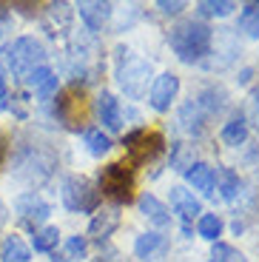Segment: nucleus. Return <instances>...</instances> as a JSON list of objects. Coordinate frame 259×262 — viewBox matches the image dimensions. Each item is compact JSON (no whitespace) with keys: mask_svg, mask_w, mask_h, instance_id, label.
Here are the masks:
<instances>
[{"mask_svg":"<svg viewBox=\"0 0 259 262\" xmlns=\"http://www.w3.org/2000/svg\"><path fill=\"white\" fill-rule=\"evenodd\" d=\"M194 165V145H174V154H171V168L174 171H188Z\"/></svg>","mask_w":259,"mask_h":262,"instance_id":"obj_30","label":"nucleus"},{"mask_svg":"<svg viewBox=\"0 0 259 262\" xmlns=\"http://www.w3.org/2000/svg\"><path fill=\"white\" fill-rule=\"evenodd\" d=\"M194 103L205 117H214V114H220L222 108H225V92H222V89H205Z\"/></svg>","mask_w":259,"mask_h":262,"instance_id":"obj_19","label":"nucleus"},{"mask_svg":"<svg viewBox=\"0 0 259 262\" xmlns=\"http://www.w3.org/2000/svg\"><path fill=\"white\" fill-rule=\"evenodd\" d=\"M85 248H89V243H85V236H69L63 243V248H60V254H52L54 259L52 262H80L85 256Z\"/></svg>","mask_w":259,"mask_h":262,"instance_id":"obj_20","label":"nucleus"},{"mask_svg":"<svg viewBox=\"0 0 259 262\" xmlns=\"http://www.w3.org/2000/svg\"><path fill=\"white\" fill-rule=\"evenodd\" d=\"M83 140L89 145V154H94V157H103L111 151V140L109 134H103V128H85Z\"/></svg>","mask_w":259,"mask_h":262,"instance_id":"obj_25","label":"nucleus"},{"mask_svg":"<svg viewBox=\"0 0 259 262\" xmlns=\"http://www.w3.org/2000/svg\"><path fill=\"white\" fill-rule=\"evenodd\" d=\"M217 183H220L222 200H233V196L240 194V174H236L233 168H220V174H217Z\"/></svg>","mask_w":259,"mask_h":262,"instance_id":"obj_27","label":"nucleus"},{"mask_svg":"<svg viewBox=\"0 0 259 262\" xmlns=\"http://www.w3.org/2000/svg\"><path fill=\"white\" fill-rule=\"evenodd\" d=\"M171 208H174L185 223H191L194 216H202L200 200H197L188 188H182V185H174V188H171Z\"/></svg>","mask_w":259,"mask_h":262,"instance_id":"obj_13","label":"nucleus"},{"mask_svg":"<svg viewBox=\"0 0 259 262\" xmlns=\"http://www.w3.org/2000/svg\"><path fill=\"white\" fill-rule=\"evenodd\" d=\"M248 140V120L242 117V114H236V117H231L225 123V128H222V143L225 145H242Z\"/></svg>","mask_w":259,"mask_h":262,"instance_id":"obj_22","label":"nucleus"},{"mask_svg":"<svg viewBox=\"0 0 259 262\" xmlns=\"http://www.w3.org/2000/svg\"><path fill=\"white\" fill-rule=\"evenodd\" d=\"M0 259L3 262H29L32 259V251H29V245L20 236L12 234L0 243Z\"/></svg>","mask_w":259,"mask_h":262,"instance_id":"obj_18","label":"nucleus"},{"mask_svg":"<svg viewBox=\"0 0 259 262\" xmlns=\"http://www.w3.org/2000/svg\"><path fill=\"white\" fill-rule=\"evenodd\" d=\"M100 191L114 203H128L134 194V171L123 163H111L100 171Z\"/></svg>","mask_w":259,"mask_h":262,"instance_id":"obj_4","label":"nucleus"},{"mask_svg":"<svg viewBox=\"0 0 259 262\" xmlns=\"http://www.w3.org/2000/svg\"><path fill=\"white\" fill-rule=\"evenodd\" d=\"M91 262H105V259H103V256H100V259H91Z\"/></svg>","mask_w":259,"mask_h":262,"instance_id":"obj_36","label":"nucleus"},{"mask_svg":"<svg viewBox=\"0 0 259 262\" xmlns=\"http://www.w3.org/2000/svg\"><path fill=\"white\" fill-rule=\"evenodd\" d=\"M197 9H200L202 17H228L236 9V3L233 0H202Z\"/></svg>","mask_w":259,"mask_h":262,"instance_id":"obj_28","label":"nucleus"},{"mask_svg":"<svg viewBox=\"0 0 259 262\" xmlns=\"http://www.w3.org/2000/svg\"><path fill=\"white\" fill-rule=\"evenodd\" d=\"M6 220H9V211H6V205H3V200H0V228L6 225Z\"/></svg>","mask_w":259,"mask_h":262,"instance_id":"obj_34","label":"nucleus"},{"mask_svg":"<svg viewBox=\"0 0 259 262\" xmlns=\"http://www.w3.org/2000/svg\"><path fill=\"white\" fill-rule=\"evenodd\" d=\"M52 171H54V157L49 154V151H43V148L29 151L26 157L17 163V174L23 180H29V183H43Z\"/></svg>","mask_w":259,"mask_h":262,"instance_id":"obj_9","label":"nucleus"},{"mask_svg":"<svg viewBox=\"0 0 259 262\" xmlns=\"http://www.w3.org/2000/svg\"><path fill=\"white\" fill-rule=\"evenodd\" d=\"M140 214H143L151 225H157V228H168V225H171L168 205L160 203L154 194H143V196H140Z\"/></svg>","mask_w":259,"mask_h":262,"instance_id":"obj_15","label":"nucleus"},{"mask_svg":"<svg viewBox=\"0 0 259 262\" xmlns=\"http://www.w3.org/2000/svg\"><path fill=\"white\" fill-rule=\"evenodd\" d=\"M14 211L20 214V220L26 225H40L49 220V214H52V208H49V203H46L40 194H34V191H29V194H20L17 203H14Z\"/></svg>","mask_w":259,"mask_h":262,"instance_id":"obj_10","label":"nucleus"},{"mask_svg":"<svg viewBox=\"0 0 259 262\" xmlns=\"http://www.w3.org/2000/svg\"><path fill=\"white\" fill-rule=\"evenodd\" d=\"M120 66H117V83L125 92L128 100H143L148 94V80H151V63L143 57H131L128 49H117Z\"/></svg>","mask_w":259,"mask_h":262,"instance_id":"obj_2","label":"nucleus"},{"mask_svg":"<svg viewBox=\"0 0 259 262\" xmlns=\"http://www.w3.org/2000/svg\"><path fill=\"white\" fill-rule=\"evenodd\" d=\"M185 180H188V185H191L194 191H200V194H205V196L214 194L217 174H214V168H211L208 163H194L191 168L185 171Z\"/></svg>","mask_w":259,"mask_h":262,"instance_id":"obj_16","label":"nucleus"},{"mask_svg":"<svg viewBox=\"0 0 259 262\" xmlns=\"http://www.w3.org/2000/svg\"><path fill=\"white\" fill-rule=\"evenodd\" d=\"M240 32L253 40L259 37V3H248L240 12Z\"/></svg>","mask_w":259,"mask_h":262,"instance_id":"obj_26","label":"nucleus"},{"mask_svg":"<svg viewBox=\"0 0 259 262\" xmlns=\"http://www.w3.org/2000/svg\"><path fill=\"white\" fill-rule=\"evenodd\" d=\"M162 145H165L162 134H160V131H148V128H140V131H134V134H128V137H125L128 157L134 160L137 165H143V163H148V160H154L157 154L162 151Z\"/></svg>","mask_w":259,"mask_h":262,"instance_id":"obj_6","label":"nucleus"},{"mask_svg":"<svg viewBox=\"0 0 259 262\" xmlns=\"http://www.w3.org/2000/svg\"><path fill=\"white\" fill-rule=\"evenodd\" d=\"M3 54H6V66H9V72H12V77H17V80H26L46 60L43 43L34 37H17L12 46H6Z\"/></svg>","mask_w":259,"mask_h":262,"instance_id":"obj_3","label":"nucleus"},{"mask_svg":"<svg viewBox=\"0 0 259 262\" xmlns=\"http://www.w3.org/2000/svg\"><path fill=\"white\" fill-rule=\"evenodd\" d=\"M0 100H6V77H3V69H0Z\"/></svg>","mask_w":259,"mask_h":262,"instance_id":"obj_35","label":"nucleus"},{"mask_svg":"<svg viewBox=\"0 0 259 262\" xmlns=\"http://www.w3.org/2000/svg\"><path fill=\"white\" fill-rule=\"evenodd\" d=\"M29 85L34 89V94H37L40 100H52L57 97V74L49 69V66H40V69H34L32 74H29Z\"/></svg>","mask_w":259,"mask_h":262,"instance_id":"obj_14","label":"nucleus"},{"mask_svg":"<svg viewBox=\"0 0 259 262\" xmlns=\"http://www.w3.org/2000/svg\"><path fill=\"white\" fill-rule=\"evenodd\" d=\"M168 43L182 63H200V60L211 52L214 32H211V26H205L202 20L188 17V20H180L177 26H171Z\"/></svg>","mask_w":259,"mask_h":262,"instance_id":"obj_1","label":"nucleus"},{"mask_svg":"<svg viewBox=\"0 0 259 262\" xmlns=\"http://www.w3.org/2000/svg\"><path fill=\"white\" fill-rule=\"evenodd\" d=\"M63 205L77 214H89L100 205V191L85 177H66L63 183Z\"/></svg>","mask_w":259,"mask_h":262,"instance_id":"obj_5","label":"nucleus"},{"mask_svg":"<svg viewBox=\"0 0 259 262\" xmlns=\"http://www.w3.org/2000/svg\"><path fill=\"white\" fill-rule=\"evenodd\" d=\"M80 12V20L85 23V29H91V32H100V29L109 23L111 17V3H105V0H83V3H77L74 6Z\"/></svg>","mask_w":259,"mask_h":262,"instance_id":"obj_11","label":"nucleus"},{"mask_svg":"<svg viewBox=\"0 0 259 262\" xmlns=\"http://www.w3.org/2000/svg\"><path fill=\"white\" fill-rule=\"evenodd\" d=\"M205 114L197 108V103H194V97H191V103L185 105L180 112V123H182V128L188 131V134H200V131H205Z\"/></svg>","mask_w":259,"mask_h":262,"instance_id":"obj_23","label":"nucleus"},{"mask_svg":"<svg viewBox=\"0 0 259 262\" xmlns=\"http://www.w3.org/2000/svg\"><path fill=\"white\" fill-rule=\"evenodd\" d=\"M120 225V208H103L100 214H94V220L89 223V234L94 239H109L114 234V228Z\"/></svg>","mask_w":259,"mask_h":262,"instance_id":"obj_17","label":"nucleus"},{"mask_svg":"<svg viewBox=\"0 0 259 262\" xmlns=\"http://www.w3.org/2000/svg\"><path fill=\"white\" fill-rule=\"evenodd\" d=\"M211 262H248L242 251H236L233 245L228 243H214L211 248Z\"/></svg>","mask_w":259,"mask_h":262,"instance_id":"obj_31","label":"nucleus"},{"mask_svg":"<svg viewBox=\"0 0 259 262\" xmlns=\"http://www.w3.org/2000/svg\"><path fill=\"white\" fill-rule=\"evenodd\" d=\"M57 117L63 120L66 125H80L85 117V94L83 89L72 85V89H66V92L57 94Z\"/></svg>","mask_w":259,"mask_h":262,"instance_id":"obj_8","label":"nucleus"},{"mask_svg":"<svg viewBox=\"0 0 259 262\" xmlns=\"http://www.w3.org/2000/svg\"><path fill=\"white\" fill-rule=\"evenodd\" d=\"M177 94H180V77L165 72V74H160V77H154V83H151L148 103H151L154 112H168L171 105H174Z\"/></svg>","mask_w":259,"mask_h":262,"instance_id":"obj_7","label":"nucleus"},{"mask_svg":"<svg viewBox=\"0 0 259 262\" xmlns=\"http://www.w3.org/2000/svg\"><path fill=\"white\" fill-rule=\"evenodd\" d=\"M57 243H60V231L54 225H46V228L34 231V251L37 254H54L57 251Z\"/></svg>","mask_w":259,"mask_h":262,"instance_id":"obj_24","label":"nucleus"},{"mask_svg":"<svg viewBox=\"0 0 259 262\" xmlns=\"http://www.w3.org/2000/svg\"><path fill=\"white\" fill-rule=\"evenodd\" d=\"M197 234L202 236V239H211V243H217V236L222 234V220L217 214H202L200 223H197Z\"/></svg>","mask_w":259,"mask_h":262,"instance_id":"obj_29","label":"nucleus"},{"mask_svg":"<svg viewBox=\"0 0 259 262\" xmlns=\"http://www.w3.org/2000/svg\"><path fill=\"white\" fill-rule=\"evenodd\" d=\"M97 117L100 123L109 131H120L123 128V108H120V100L111 92H100L97 97Z\"/></svg>","mask_w":259,"mask_h":262,"instance_id":"obj_12","label":"nucleus"},{"mask_svg":"<svg viewBox=\"0 0 259 262\" xmlns=\"http://www.w3.org/2000/svg\"><path fill=\"white\" fill-rule=\"evenodd\" d=\"M251 114H253V120H256V125H259V85L251 94Z\"/></svg>","mask_w":259,"mask_h":262,"instance_id":"obj_33","label":"nucleus"},{"mask_svg":"<svg viewBox=\"0 0 259 262\" xmlns=\"http://www.w3.org/2000/svg\"><path fill=\"white\" fill-rule=\"evenodd\" d=\"M162 245H165V236L157 234V231H148V234H140V236H137L134 254L140 256V259H151L157 251H162Z\"/></svg>","mask_w":259,"mask_h":262,"instance_id":"obj_21","label":"nucleus"},{"mask_svg":"<svg viewBox=\"0 0 259 262\" xmlns=\"http://www.w3.org/2000/svg\"><path fill=\"white\" fill-rule=\"evenodd\" d=\"M157 9H160L162 14H180L182 9H185V3H182V0H160Z\"/></svg>","mask_w":259,"mask_h":262,"instance_id":"obj_32","label":"nucleus"}]
</instances>
